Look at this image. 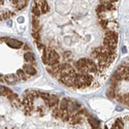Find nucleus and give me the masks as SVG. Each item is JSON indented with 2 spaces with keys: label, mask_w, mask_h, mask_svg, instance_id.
<instances>
[{
  "label": "nucleus",
  "mask_w": 129,
  "mask_h": 129,
  "mask_svg": "<svg viewBox=\"0 0 129 129\" xmlns=\"http://www.w3.org/2000/svg\"><path fill=\"white\" fill-rule=\"evenodd\" d=\"M101 4L105 6L106 10H113L116 7V1H101Z\"/></svg>",
  "instance_id": "10"
},
{
  "label": "nucleus",
  "mask_w": 129,
  "mask_h": 129,
  "mask_svg": "<svg viewBox=\"0 0 129 129\" xmlns=\"http://www.w3.org/2000/svg\"><path fill=\"white\" fill-rule=\"evenodd\" d=\"M31 12H32V16L33 17H35V18H38L41 14H40V12H39V9H38V7H37V5L35 4V2L32 4V8H31Z\"/></svg>",
  "instance_id": "15"
},
{
  "label": "nucleus",
  "mask_w": 129,
  "mask_h": 129,
  "mask_svg": "<svg viewBox=\"0 0 129 129\" xmlns=\"http://www.w3.org/2000/svg\"><path fill=\"white\" fill-rule=\"evenodd\" d=\"M0 82H4V79H3L2 74H0Z\"/></svg>",
  "instance_id": "24"
},
{
  "label": "nucleus",
  "mask_w": 129,
  "mask_h": 129,
  "mask_svg": "<svg viewBox=\"0 0 129 129\" xmlns=\"http://www.w3.org/2000/svg\"><path fill=\"white\" fill-rule=\"evenodd\" d=\"M24 59H25L27 62H34V61H35V57H34V55H33V54H32L31 52L25 53Z\"/></svg>",
  "instance_id": "16"
},
{
  "label": "nucleus",
  "mask_w": 129,
  "mask_h": 129,
  "mask_svg": "<svg viewBox=\"0 0 129 129\" xmlns=\"http://www.w3.org/2000/svg\"><path fill=\"white\" fill-rule=\"evenodd\" d=\"M14 14L15 13H9V12H5V13H3L2 15H1V17H2V20H5V19H9L12 16H14Z\"/></svg>",
  "instance_id": "21"
},
{
  "label": "nucleus",
  "mask_w": 129,
  "mask_h": 129,
  "mask_svg": "<svg viewBox=\"0 0 129 129\" xmlns=\"http://www.w3.org/2000/svg\"><path fill=\"white\" fill-rule=\"evenodd\" d=\"M35 4L37 5L41 15L47 14L50 10V6H49V3L47 1H35Z\"/></svg>",
  "instance_id": "2"
},
{
  "label": "nucleus",
  "mask_w": 129,
  "mask_h": 129,
  "mask_svg": "<svg viewBox=\"0 0 129 129\" xmlns=\"http://www.w3.org/2000/svg\"><path fill=\"white\" fill-rule=\"evenodd\" d=\"M7 25H8V26H12V25H13L12 21H8V22H7Z\"/></svg>",
  "instance_id": "25"
},
{
  "label": "nucleus",
  "mask_w": 129,
  "mask_h": 129,
  "mask_svg": "<svg viewBox=\"0 0 129 129\" xmlns=\"http://www.w3.org/2000/svg\"><path fill=\"white\" fill-rule=\"evenodd\" d=\"M70 57H71V53H70V52L64 53V59H65V60H68Z\"/></svg>",
  "instance_id": "22"
},
{
  "label": "nucleus",
  "mask_w": 129,
  "mask_h": 129,
  "mask_svg": "<svg viewBox=\"0 0 129 129\" xmlns=\"http://www.w3.org/2000/svg\"><path fill=\"white\" fill-rule=\"evenodd\" d=\"M40 29V24L38 18L32 17V32H39Z\"/></svg>",
  "instance_id": "6"
},
{
  "label": "nucleus",
  "mask_w": 129,
  "mask_h": 129,
  "mask_svg": "<svg viewBox=\"0 0 129 129\" xmlns=\"http://www.w3.org/2000/svg\"><path fill=\"white\" fill-rule=\"evenodd\" d=\"M3 79H4V82L7 83V84H15V83H17L19 81V79L17 78L16 74H9V76H5V77H3Z\"/></svg>",
  "instance_id": "7"
},
{
  "label": "nucleus",
  "mask_w": 129,
  "mask_h": 129,
  "mask_svg": "<svg viewBox=\"0 0 129 129\" xmlns=\"http://www.w3.org/2000/svg\"><path fill=\"white\" fill-rule=\"evenodd\" d=\"M13 2V5L18 9V10H21L23 9L26 5H27V2L28 1H12Z\"/></svg>",
  "instance_id": "13"
},
{
  "label": "nucleus",
  "mask_w": 129,
  "mask_h": 129,
  "mask_svg": "<svg viewBox=\"0 0 129 129\" xmlns=\"http://www.w3.org/2000/svg\"><path fill=\"white\" fill-rule=\"evenodd\" d=\"M123 122H122V120L121 119H118L116 122H115V124L113 125V127H112V129H123Z\"/></svg>",
  "instance_id": "18"
},
{
  "label": "nucleus",
  "mask_w": 129,
  "mask_h": 129,
  "mask_svg": "<svg viewBox=\"0 0 129 129\" xmlns=\"http://www.w3.org/2000/svg\"><path fill=\"white\" fill-rule=\"evenodd\" d=\"M70 100L67 98H63L61 101H59V109L61 111H67L68 109V105H69Z\"/></svg>",
  "instance_id": "9"
},
{
  "label": "nucleus",
  "mask_w": 129,
  "mask_h": 129,
  "mask_svg": "<svg viewBox=\"0 0 129 129\" xmlns=\"http://www.w3.org/2000/svg\"><path fill=\"white\" fill-rule=\"evenodd\" d=\"M80 110H81V106H80V104H79L77 101H70V102H69L67 112H68L70 115H71V114L78 113Z\"/></svg>",
  "instance_id": "3"
},
{
  "label": "nucleus",
  "mask_w": 129,
  "mask_h": 129,
  "mask_svg": "<svg viewBox=\"0 0 129 129\" xmlns=\"http://www.w3.org/2000/svg\"><path fill=\"white\" fill-rule=\"evenodd\" d=\"M18 22H19V23H23V22H24V18L20 17V18L18 19Z\"/></svg>",
  "instance_id": "23"
},
{
  "label": "nucleus",
  "mask_w": 129,
  "mask_h": 129,
  "mask_svg": "<svg viewBox=\"0 0 129 129\" xmlns=\"http://www.w3.org/2000/svg\"><path fill=\"white\" fill-rule=\"evenodd\" d=\"M16 76L19 79V81H26V80H28V76L26 74V72L24 70H22V69L18 70L17 73H16Z\"/></svg>",
  "instance_id": "11"
},
{
  "label": "nucleus",
  "mask_w": 129,
  "mask_h": 129,
  "mask_svg": "<svg viewBox=\"0 0 129 129\" xmlns=\"http://www.w3.org/2000/svg\"><path fill=\"white\" fill-rule=\"evenodd\" d=\"M88 122H89V124L92 126L93 129H99L100 123H99V121H98L97 119H96V118L89 117V118H88Z\"/></svg>",
  "instance_id": "8"
},
{
  "label": "nucleus",
  "mask_w": 129,
  "mask_h": 129,
  "mask_svg": "<svg viewBox=\"0 0 129 129\" xmlns=\"http://www.w3.org/2000/svg\"><path fill=\"white\" fill-rule=\"evenodd\" d=\"M70 117H71V115H70L67 111H61V116H60V118H61L63 121H69V120H70Z\"/></svg>",
  "instance_id": "17"
},
{
  "label": "nucleus",
  "mask_w": 129,
  "mask_h": 129,
  "mask_svg": "<svg viewBox=\"0 0 129 129\" xmlns=\"http://www.w3.org/2000/svg\"><path fill=\"white\" fill-rule=\"evenodd\" d=\"M70 123L72 125H79L82 123L83 121V116H81L79 113H76V114H72L71 117H70Z\"/></svg>",
  "instance_id": "4"
},
{
  "label": "nucleus",
  "mask_w": 129,
  "mask_h": 129,
  "mask_svg": "<svg viewBox=\"0 0 129 129\" xmlns=\"http://www.w3.org/2000/svg\"><path fill=\"white\" fill-rule=\"evenodd\" d=\"M117 98L120 102L129 105V93H126V94L121 95V96H117Z\"/></svg>",
  "instance_id": "12"
},
{
  "label": "nucleus",
  "mask_w": 129,
  "mask_h": 129,
  "mask_svg": "<svg viewBox=\"0 0 129 129\" xmlns=\"http://www.w3.org/2000/svg\"><path fill=\"white\" fill-rule=\"evenodd\" d=\"M39 97H41L44 100H49L51 97L50 93H45V92H39Z\"/></svg>",
  "instance_id": "20"
},
{
  "label": "nucleus",
  "mask_w": 129,
  "mask_h": 129,
  "mask_svg": "<svg viewBox=\"0 0 129 129\" xmlns=\"http://www.w3.org/2000/svg\"><path fill=\"white\" fill-rule=\"evenodd\" d=\"M23 70L26 72L27 76H34V74H36L35 67L33 65H31V64H25L23 67Z\"/></svg>",
  "instance_id": "5"
},
{
  "label": "nucleus",
  "mask_w": 129,
  "mask_h": 129,
  "mask_svg": "<svg viewBox=\"0 0 129 129\" xmlns=\"http://www.w3.org/2000/svg\"><path fill=\"white\" fill-rule=\"evenodd\" d=\"M50 103H51V107L52 109H54V107H56L59 103V98H58V96L56 95H51V97H50Z\"/></svg>",
  "instance_id": "14"
},
{
  "label": "nucleus",
  "mask_w": 129,
  "mask_h": 129,
  "mask_svg": "<svg viewBox=\"0 0 129 129\" xmlns=\"http://www.w3.org/2000/svg\"><path fill=\"white\" fill-rule=\"evenodd\" d=\"M3 40L7 44L8 47L13 48V49H20V48H23L24 46V42H22L19 39H16V38H7V37H4Z\"/></svg>",
  "instance_id": "1"
},
{
  "label": "nucleus",
  "mask_w": 129,
  "mask_h": 129,
  "mask_svg": "<svg viewBox=\"0 0 129 129\" xmlns=\"http://www.w3.org/2000/svg\"><path fill=\"white\" fill-rule=\"evenodd\" d=\"M106 95L109 96L110 98H115V97H117V90L116 89H113V88H110L109 89V91L106 92Z\"/></svg>",
  "instance_id": "19"
}]
</instances>
